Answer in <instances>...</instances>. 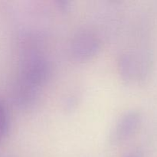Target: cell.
<instances>
[{"instance_id":"1","label":"cell","mask_w":157,"mask_h":157,"mask_svg":"<svg viewBox=\"0 0 157 157\" xmlns=\"http://www.w3.org/2000/svg\"><path fill=\"white\" fill-rule=\"evenodd\" d=\"M50 76L51 65L45 55L34 49L26 51L20 60L14 86L15 105L24 111L35 108Z\"/></svg>"},{"instance_id":"5","label":"cell","mask_w":157,"mask_h":157,"mask_svg":"<svg viewBox=\"0 0 157 157\" xmlns=\"http://www.w3.org/2000/svg\"><path fill=\"white\" fill-rule=\"evenodd\" d=\"M9 130V117L7 109L0 101V144L6 138Z\"/></svg>"},{"instance_id":"4","label":"cell","mask_w":157,"mask_h":157,"mask_svg":"<svg viewBox=\"0 0 157 157\" xmlns=\"http://www.w3.org/2000/svg\"><path fill=\"white\" fill-rule=\"evenodd\" d=\"M141 121L142 116L137 110H130L123 114L116 123L110 133V144H122L130 140L137 131Z\"/></svg>"},{"instance_id":"3","label":"cell","mask_w":157,"mask_h":157,"mask_svg":"<svg viewBox=\"0 0 157 157\" xmlns=\"http://www.w3.org/2000/svg\"><path fill=\"white\" fill-rule=\"evenodd\" d=\"M101 48L99 38L92 32L83 30L72 37L69 44V54L74 61L84 63L94 58Z\"/></svg>"},{"instance_id":"6","label":"cell","mask_w":157,"mask_h":157,"mask_svg":"<svg viewBox=\"0 0 157 157\" xmlns=\"http://www.w3.org/2000/svg\"><path fill=\"white\" fill-rule=\"evenodd\" d=\"M57 4H58V7L59 8V9H61L64 12H68L71 9V5L69 2L58 1L57 2Z\"/></svg>"},{"instance_id":"2","label":"cell","mask_w":157,"mask_h":157,"mask_svg":"<svg viewBox=\"0 0 157 157\" xmlns=\"http://www.w3.org/2000/svg\"><path fill=\"white\" fill-rule=\"evenodd\" d=\"M151 59L144 52H127L120 56L117 62L119 75L127 84L143 81L150 72Z\"/></svg>"},{"instance_id":"7","label":"cell","mask_w":157,"mask_h":157,"mask_svg":"<svg viewBox=\"0 0 157 157\" xmlns=\"http://www.w3.org/2000/svg\"><path fill=\"white\" fill-rule=\"evenodd\" d=\"M127 157H141V153L140 152H135Z\"/></svg>"}]
</instances>
